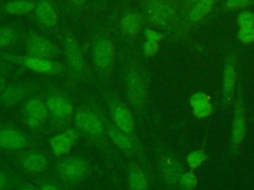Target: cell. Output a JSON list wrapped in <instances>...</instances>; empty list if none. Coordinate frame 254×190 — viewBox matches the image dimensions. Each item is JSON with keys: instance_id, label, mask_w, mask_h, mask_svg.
Returning <instances> with one entry per match:
<instances>
[{"instance_id": "1", "label": "cell", "mask_w": 254, "mask_h": 190, "mask_svg": "<svg viewBox=\"0 0 254 190\" xmlns=\"http://www.w3.org/2000/svg\"><path fill=\"white\" fill-rule=\"evenodd\" d=\"M125 92L128 103L137 111H143L148 101L147 76L144 69L131 62L125 73Z\"/></svg>"}, {"instance_id": "2", "label": "cell", "mask_w": 254, "mask_h": 190, "mask_svg": "<svg viewBox=\"0 0 254 190\" xmlns=\"http://www.w3.org/2000/svg\"><path fill=\"white\" fill-rule=\"evenodd\" d=\"M239 79V53L235 49H230L225 53L222 82H221V98L222 105L227 110L233 100L237 83Z\"/></svg>"}, {"instance_id": "3", "label": "cell", "mask_w": 254, "mask_h": 190, "mask_svg": "<svg viewBox=\"0 0 254 190\" xmlns=\"http://www.w3.org/2000/svg\"><path fill=\"white\" fill-rule=\"evenodd\" d=\"M237 93L233 106V117L231 125L230 145L232 153L239 156L246 136V108L242 93V84L239 81L237 85Z\"/></svg>"}, {"instance_id": "4", "label": "cell", "mask_w": 254, "mask_h": 190, "mask_svg": "<svg viewBox=\"0 0 254 190\" xmlns=\"http://www.w3.org/2000/svg\"><path fill=\"white\" fill-rule=\"evenodd\" d=\"M46 105L49 111V119L58 127L69 123L74 115V108L71 100L61 91H54L48 95Z\"/></svg>"}, {"instance_id": "5", "label": "cell", "mask_w": 254, "mask_h": 190, "mask_svg": "<svg viewBox=\"0 0 254 190\" xmlns=\"http://www.w3.org/2000/svg\"><path fill=\"white\" fill-rule=\"evenodd\" d=\"M73 121L76 130L92 140L100 141L106 133V128L100 117L87 107L76 109L74 111Z\"/></svg>"}, {"instance_id": "6", "label": "cell", "mask_w": 254, "mask_h": 190, "mask_svg": "<svg viewBox=\"0 0 254 190\" xmlns=\"http://www.w3.org/2000/svg\"><path fill=\"white\" fill-rule=\"evenodd\" d=\"M92 62L95 70L101 76H107L114 65L115 48L108 37L99 38L92 47Z\"/></svg>"}, {"instance_id": "7", "label": "cell", "mask_w": 254, "mask_h": 190, "mask_svg": "<svg viewBox=\"0 0 254 190\" xmlns=\"http://www.w3.org/2000/svg\"><path fill=\"white\" fill-rule=\"evenodd\" d=\"M64 54L67 66L74 77L82 78L86 73V61L81 48L76 38L71 34H66L63 42Z\"/></svg>"}, {"instance_id": "8", "label": "cell", "mask_w": 254, "mask_h": 190, "mask_svg": "<svg viewBox=\"0 0 254 190\" xmlns=\"http://www.w3.org/2000/svg\"><path fill=\"white\" fill-rule=\"evenodd\" d=\"M88 161L80 156H70L61 160L56 171L58 176L65 182L76 183L83 180L89 173Z\"/></svg>"}, {"instance_id": "9", "label": "cell", "mask_w": 254, "mask_h": 190, "mask_svg": "<svg viewBox=\"0 0 254 190\" xmlns=\"http://www.w3.org/2000/svg\"><path fill=\"white\" fill-rule=\"evenodd\" d=\"M109 114L112 123L119 130L136 138V125L130 109L119 99L109 100Z\"/></svg>"}, {"instance_id": "10", "label": "cell", "mask_w": 254, "mask_h": 190, "mask_svg": "<svg viewBox=\"0 0 254 190\" xmlns=\"http://www.w3.org/2000/svg\"><path fill=\"white\" fill-rule=\"evenodd\" d=\"M6 58L40 74L56 75L64 70V66L61 62H58L55 59H46L31 55L12 56L8 54L6 55Z\"/></svg>"}, {"instance_id": "11", "label": "cell", "mask_w": 254, "mask_h": 190, "mask_svg": "<svg viewBox=\"0 0 254 190\" xmlns=\"http://www.w3.org/2000/svg\"><path fill=\"white\" fill-rule=\"evenodd\" d=\"M146 13L149 21L160 28L168 27L175 17V7L169 0H147Z\"/></svg>"}, {"instance_id": "12", "label": "cell", "mask_w": 254, "mask_h": 190, "mask_svg": "<svg viewBox=\"0 0 254 190\" xmlns=\"http://www.w3.org/2000/svg\"><path fill=\"white\" fill-rule=\"evenodd\" d=\"M25 49L28 55L46 59L56 60L63 54L60 48L54 42L38 35H33L27 39Z\"/></svg>"}, {"instance_id": "13", "label": "cell", "mask_w": 254, "mask_h": 190, "mask_svg": "<svg viewBox=\"0 0 254 190\" xmlns=\"http://www.w3.org/2000/svg\"><path fill=\"white\" fill-rule=\"evenodd\" d=\"M23 117L25 124L30 129H40L49 119V111L46 102L39 97L29 98L23 106Z\"/></svg>"}, {"instance_id": "14", "label": "cell", "mask_w": 254, "mask_h": 190, "mask_svg": "<svg viewBox=\"0 0 254 190\" xmlns=\"http://www.w3.org/2000/svg\"><path fill=\"white\" fill-rule=\"evenodd\" d=\"M31 145L32 141L24 132L14 127H0V148L14 151Z\"/></svg>"}, {"instance_id": "15", "label": "cell", "mask_w": 254, "mask_h": 190, "mask_svg": "<svg viewBox=\"0 0 254 190\" xmlns=\"http://www.w3.org/2000/svg\"><path fill=\"white\" fill-rule=\"evenodd\" d=\"M160 168L166 183L170 186L179 185V180L184 173V168L181 160L174 152L167 150L161 154Z\"/></svg>"}, {"instance_id": "16", "label": "cell", "mask_w": 254, "mask_h": 190, "mask_svg": "<svg viewBox=\"0 0 254 190\" xmlns=\"http://www.w3.org/2000/svg\"><path fill=\"white\" fill-rule=\"evenodd\" d=\"M78 138L79 133L74 129H68L62 134L52 137L50 139V145L53 153L58 157L67 154Z\"/></svg>"}, {"instance_id": "17", "label": "cell", "mask_w": 254, "mask_h": 190, "mask_svg": "<svg viewBox=\"0 0 254 190\" xmlns=\"http://www.w3.org/2000/svg\"><path fill=\"white\" fill-rule=\"evenodd\" d=\"M106 132H107L109 139L112 141V142L118 148H120L122 151L131 153L137 149L138 142H137L136 138L119 130L113 124L109 125L106 128Z\"/></svg>"}, {"instance_id": "18", "label": "cell", "mask_w": 254, "mask_h": 190, "mask_svg": "<svg viewBox=\"0 0 254 190\" xmlns=\"http://www.w3.org/2000/svg\"><path fill=\"white\" fill-rule=\"evenodd\" d=\"M21 164L23 168L34 174L43 173L49 167L48 157L39 151H28L21 158Z\"/></svg>"}, {"instance_id": "19", "label": "cell", "mask_w": 254, "mask_h": 190, "mask_svg": "<svg viewBox=\"0 0 254 190\" xmlns=\"http://www.w3.org/2000/svg\"><path fill=\"white\" fill-rule=\"evenodd\" d=\"M35 9L36 18L42 26L46 28H53L57 25L58 14L53 2L50 0H41Z\"/></svg>"}, {"instance_id": "20", "label": "cell", "mask_w": 254, "mask_h": 190, "mask_svg": "<svg viewBox=\"0 0 254 190\" xmlns=\"http://www.w3.org/2000/svg\"><path fill=\"white\" fill-rule=\"evenodd\" d=\"M215 0H198L190 8L187 10L186 21L187 26L195 25L202 20L213 8Z\"/></svg>"}, {"instance_id": "21", "label": "cell", "mask_w": 254, "mask_h": 190, "mask_svg": "<svg viewBox=\"0 0 254 190\" xmlns=\"http://www.w3.org/2000/svg\"><path fill=\"white\" fill-rule=\"evenodd\" d=\"M127 180L131 190H147L150 183L148 175L136 162L129 164Z\"/></svg>"}, {"instance_id": "22", "label": "cell", "mask_w": 254, "mask_h": 190, "mask_svg": "<svg viewBox=\"0 0 254 190\" xmlns=\"http://www.w3.org/2000/svg\"><path fill=\"white\" fill-rule=\"evenodd\" d=\"M28 90L21 84L7 85L3 93L0 95V103L3 106H14L20 103L27 95Z\"/></svg>"}, {"instance_id": "23", "label": "cell", "mask_w": 254, "mask_h": 190, "mask_svg": "<svg viewBox=\"0 0 254 190\" xmlns=\"http://www.w3.org/2000/svg\"><path fill=\"white\" fill-rule=\"evenodd\" d=\"M144 24L143 17L138 13H127L120 20L121 31L128 36H136Z\"/></svg>"}, {"instance_id": "24", "label": "cell", "mask_w": 254, "mask_h": 190, "mask_svg": "<svg viewBox=\"0 0 254 190\" xmlns=\"http://www.w3.org/2000/svg\"><path fill=\"white\" fill-rule=\"evenodd\" d=\"M34 2L30 0H14L8 2L4 9L7 13L12 15H25L35 9Z\"/></svg>"}, {"instance_id": "25", "label": "cell", "mask_w": 254, "mask_h": 190, "mask_svg": "<svg viewBox=\"0 0 254 190\" xmlns=\"http://www.w3.org/2000/svg\"><path fill=\"white\" fill-rule=\"evenodd\" d=\"M207 159V154L202 149H197L190 152L187 156V163L191 170L198 168Z\"/></svg>"}, {"instance_id": "26", "label": "cell", "mask_w": 254, "mask_h": 190, "mask_svg": "<svg viewBox=\"0 0 254 190\" xmlns=\"http://www.w3.org/2000/svg\"><path fill=\"white\" fill-rule=\"evenodd\" d=\"M179 185L182 190H194L197 186V177L193 170L184 172L179 180Z\"/></svg>"}, {"instance_id": "27", "label": "cell", "mask_w": 254, "mask_h": 190, "mask_svg": "<svg viewBox=\"0 0 254 190\" xmlns=\"http://www.w3.org/2000/svg\"><path fill=\"white\" fill-rule=\"evenodd\" d=\"M17 35L16 32L8 27H1L0 28V49L5 48L16 41Z\"/></svg>"}, {"instance_id": "28", "label": "cell", "mask_w": 254, "mask_h": 190, "mask_svg": "<svg viewBox=\"0 0 254 190\" xmlns=\"http://www.w3.org/2000/svg\"><path fill=\"white\" fill-rule=\"evenodd\" d=\"M237 39L244 45H250L254 42V27H241L237 32Z\"/></svg>"}, {"instance_id": "29", "label": "cell", "mask_w": 254, "mask_h": 190, "mask_svg": "<svg viewBox=\"0 0 254 190\" xmlns=\"http://www.w3.org/2000/svg\"><path fill=\"white\" fill-rule=\"evenodd\" d=\"M210 96L204 92H196L194 94H192L190 98V107L193 109V108H196L198 106H201V105H204V104H207V103H210Z\"/></svg>"}, {"instance_id": "30", "label": "cell", "mask_w": 254, "mask_h": 190, "mask_svg": "<svg viewBox=\"0 0 254 190\" xmlns=\"http://www.w3.org/2000/svg\"><path fill=\"white\" fill-rule=\"evenodd\" d=\"M212 111H213V106H212V103L210 102V103L198 106L196 108H193L192 114L196 119H205L211 115Z\"/></svg>"}, {"instance_id": "31", "label": "cell", "mask_w": 254, "mask_h": 190, "mask_svg": "<svg viewBox=\"0 0 254 190\" xmlns=\"http://www.w3.org/2000/svg\"><path fill=\"white\" fill-rule=\"evenodd\" d=\"M237 25L241 27H254V13L251 11H243L237 18Z\"/></svg>"}, {"instance_id": "32", "label": "cell", "mask_w": 254, "mask_h": 190, "mask_svg": "<svg viewBox=\"0 0 254 190\" xmlns=\"http://www.w3.org/2000/svg\"><path fill=\"white\" fill-rule=\"evenodd\" d=\"M253 3V0H226L224 4V9L226 10H237L241 8H246Z\"/></svg>"}, {"instance_id": "33", "label": "cell", "mask_w": 254, "mask_h": 190, "mask_svg": "<svg viewBox=\"0 0 254 190\" xmlns=\"http://www.w3.org/2000/svg\"><path fill=\"white\" fill-rule=\"evenodd\" d=\"M160 49L159 43L152 42V41H145L143 44V53L145 56L151 57L158 53Z\"/></svg>"}, {"instance_id": "34", "label": "cell", "mask_w": 254, "mask_h": 190, "mask_svg": "<svg viewBox=\"0 0 254 190\" xmlns=\"http://www.w3.org/2000/svg\"><path fill=\"white\" fill-rule=\"evenodd\" d=\"M144 37H145L146 41H152V42H157V43H159L163 39L162 33L155 31L153 29H150V28H146L144 30Z\"/></svg>"}, {"instance_id": "35", "label": "cell", "mask_w": 254, "mask_h": 190, "mask_svg": "<svg viewBox=\"0 0 254 190\" xmlns=\"http://www.w3.org/2000/svg\"><path fill=\"white\" fill-rule=\"evenodd\" d=\"M8 178L7 175L0 169V190H4L7 187Z\"/></svg>"}, {"instance_id": "36", "label": "cell", "mask_w": 254, "mask_h": 190, "mask_svg": "<svg viewBox=\"0 0 254 190\" xmlns=\"http://www.w3.org/2000/svg\"><path fill=\"white\" fill-rule=\"evenodd\" d=\"M40 190H61L57 185H55L54 183H51V182H46L44 183Z\"/></svg>"}, {"instance_id": "37", "label": "cell", "mask_w": 254, "mask_h": 190, "mask_svg": "<svg viewBox=\"0 0 254 190\" xmlns=\"http://www.w3.org/2000/svg\"><path fill=\"white\" fill-rule=\"evenodd\" d=\"M7 80L5 76L0 75V95L3 93V91L5 90V88L7 87Z\"/></svg>"}, {"instance_id": "38", "label": "cell", "mask_w": 254, "mask_h": 190, "mask_svg": "<svg viewBox=\"0 0 254 190\" xmlns=\"http://www.w3.org/2000/svg\"><path fill=\"white\" fill-rule=\"evenodd\" d=\"M73 5H76V6H79V5H82L86 0H69Z\"/></svg>"}, {"instance_id": "39", "label": "cell", "mask_w": 254, "mask_h": 190, "mask_svg": "<svg viewBox=\"0 0 254 190\" xmlns=\"http://www.w3.org/2000/svg\"><path fill=\"white\" fill-rule=\"evenodd\" d=\"M198 0H187L186 1V3H187V6H188V8H187V10L189 9V8H190L194 3H196Z\"/></svg>"}, {"instance_id": "40", "label": "cell", "mask_w": 254, "mask_h": 190, "mask_svg": "<svg viewBox=\"0 0 254 190\" xmlns=\"http://www.w3.org/2000/svg\"><path fill=\"white\" fill-rule=\"evenodd\" d=\"M19 190H34V188L31 187L30 185H23L22 187L19 188Z\"/></svg>"}, {"instance_id": "41", "label": "cell", "mask_w": 254, "mask_h": 190, "mask_svg": "<svg viewBox=\"0 0 254 190\" xmlns=\"http://www.w3.org/2000/svg\"><path fill=\"white\" fill-rule=\"evenodd\" d=\"M169 1H171V2H178L179 0H169Z\"/></svg>"}]
</instances>
